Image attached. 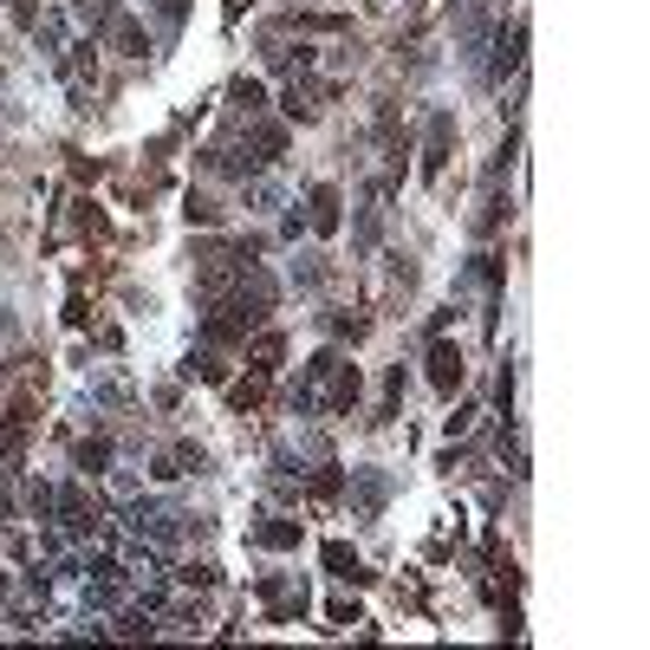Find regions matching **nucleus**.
<instances>
[{
  "mask_svg": "<svg viewBox=\"0 0 650 650\" xmlns=\"http://www.w3.org/2000/svg\"><path fill=\"white\" fill-rule=\"evenodd\" d=\"M104 33H111V40H118V53H131V59H144V53H150V33L137 26V20H131V13H118V20H111Z\"/></svg>",
  "mask_w": 650,
  "mask_h": 650,
  "instance_id": "nucleus-11",
  "label": "nucleus"
},
{
  "mask_svg": "<svg viewBox=\"0 0 650 650\" xmlns=\"http://www.w3.org/2000/svg\"><path fill=\"white\" fill-rule=\"evenodd\" d=\"M176 579H183V585H216V566H183Z\"/></svg>",
  "mask_w": 650,
  "mask_h": 650,
  "instance_id": "nucleus-29",
  "label": "nucleus"
},
{
  "mask_svg": "<svg viewBox=\"0 0 650 650\" xmlns=\"http://www.w3.org/2000/svg\"><path fill=\"white\" fill-rule=\"evenodd\" d=\"M507 221V196H502V183H482V216H475V234H495Z\"/></svg>",
  "mask_w": 650,
  "mask_h": 650,
  "instance_id": "nucleus-12",
  "label": "nucleus"
},
{
  "mask_svg": "<svg viewBox=\"0 0 650 650\" xmlns=\"http://www.w3.org/2000/svg\"><path fill=\"white\" fill-rule=\"evenodd\" d=\"M455 26H462V53L475 59L488 40V0H455Z\"/></svg>",
  "mask_w": 650,
  "mask_h": 650,
  "instance_id": "nucleus-7",
  "label": "nucleus"
},
{
  "mask_svg": "<svg viewBox=\"0 0 650 650\" xmlns=\"http://www.w3.org/2000/svg\"><path fill=\"white\" fill-rule=\"evenodd\" d=\"M326 618H332V625L345 631V625H359V605H345V598H332V605H326Z\"/></svg>",
  "mask_w": 650,
  "mask_h": 650,
  "instance_id": "nucleus-27",
  "label": "nucleus"
},
{
  "mask_svg": "<svg viewBox=\"0 0 650 650\" xmlns=\"http://www.w3.org/2000/svg\"><path fill=\"white\" fill-rule=\"evenodd\" d=\"M183 7H189V0H163V13H169V20H183Z\"/></svg>",
  "mask_w": 650,
  "mask_h": 650,
  "instance_id": "nucleus-32",
  "label": "nucleus"
},
{
  "mask_svg": "<svg viewBox=\"0 0 650 650\" xmlns=\"http://www.w3.org/2000/svg\"><path fill=\"white\" fill-rule=\"evenodd\" d=\"M78 469H85V475H104V469H111V442H104V436H98V442H78Z\"/></svg>",
  "mask_w": 650,
  "mask_h": 650,
  "instance_id": "nucleus-21",
  "label": "nucleus"
},
{
  "mask_svg": "<svg viewBox=\"0 0 650 650\" xmlns=\"http://www.w3.org/2000/svg\"><path fill=\"white\" fill-rule=\"evenodd\" d=\"M13 20H20V26H33V20H40V13H33V0H13Z\"/></svg>",
  "mask_w": 650,
  "mask_h": 650,
  "instance_id": "nucleus-31",
  "label": "nucleus"
},
{
  "mask_svg": "<svg viewBox=\"0 0 650 650\" xmlns=\"http://www.w3.org/2000/svg\"><path fill=\"white\" fill-rule=\"evenodd\" d=\"M280 352H287V339H280V332H261V339H254V352H247V364L267 377V371L280 364Z\"/></svg>",
  "mask_w": 650,
  "mask_h": 650,
  "instance_id": "nucleus-17",
  "label": "nucleus"
},
{
  "mask_svg": "<svg viewBox=\"0 0 650 650\" xmlns=\"http://www.w3.org/2000/svg\"><path fill=\"white\" fill-rule=\"evenodd\" d=\"M241 150H254V163L267 169V163H280V150H287V131H280V124H247Z\"/></svg>",
  "mask_w": 650,
  "mask_h": 650,
  "instance_id": "nucleus-9",
  "label": "nucleus"
},
{
  "mask_svg": "<svg viewBox=\"0 0 650 650\" xmlns=\"http://www.w3.org/2000/svg\"><path fill=\"white\" fill-rule=\"evenodd\" d=\"M326 384H332V390H326V410H332V417H352V410H359V364H332V377H326Z\"/></svg>",
  "mask_w": 650,
  "mask_h": 650,
  "instance_id": "nucleus-4",
  "label": "nucleus"
},
{
  "mask_svg": "<svg viewBox=\"0 0 650 650\" xmlns=\"http://www.w3.org/2000/svg\"><path fill=\"white\" fill-rule=\"evenodd\" d=\"M261 397H267V377H261V371H254L247 384H234V390H228V404H234V410H254Z\"/></svg>",
  "mask_w": 650,
  "mask_h": 650,
  "instance_id": "nucleus-23",
  "label": "nucleus"
},
{
  "mask_svg": "<svg viewBox=\"0 0 650 650\" xmlns=\"http://www.w3.org/2000/svg\"><path fill=\"white\" fill-rule=\"evenodd\" d=\"M293 287H326V254H299V267H293Z\"/></svg>",
  "mask_w": 650,
  "mask_h": 650,
  "instance_id": "nucleus-22",
  "label": "nucleus"
},
{
  "mask_svg": "<svg viewBox=\"0 0 650 650\" xmlns=\"http://www.w3.org/2000/svg\"><path fill=\"white\" fill-rule=\"evenodd\" d=\"M339 209H345V196H339V183H312V196H306V228H319V234H332V228H339Z\"/></svg>",
  "mask_w": 650,
  "mask_h": 650,
  "instance_id": "nucleus-5",
  "label": "nucleus"
},
{
  "mask_svg": "<svg viewBox=\"0 0 650 650\" xmlns=\"http://www.w3.org/2000/svg\"><path fill=\"white\" fill-rule=\"evenodd\" d=\"M287 26H299V33H345V13H287Z\"/></svg>",
  "mask_w": 650,
  "mask_h": 650,
  "instance_id": "nucleus-19",
  "label": "nucleus"
},
{
  "mask_svg": "<svg viewBox=\"0 0 650 650\" xmlns=\"http://www.w3.org/2000/svg\"><path fill=\"white\" fill-rule=\"evenodd\" d=\"M183 216H189V228H196V221H202V228H221V221H228V209H221L216 196H202V189H196V196L183 202Z\"/></svg>",
  "mask_w": 650,
  "mask_h": 650,
  "instance_id": "nucleus-16",
  "label": "nucleus"
},
{
  "mask_svg": "<svg viewBox=\"0 0 650 650\" xmlns=\"http://www.w3.org/2000/svg\"><path fill=\"white\" fill-rule=\"evenodd\" d=\"M326 566H332V573L345 579V585H371V573H364V560L352 553V547H345V540H332V547H326Z\"/></svg>",
  "mask_w": 650,
  "mask_h": 650,
  "instance_id": "nucleus-10",
  "label": "nucleus"
},
{
  "mask_svg": "<svg viewBox=\"0 0 650 650\" xmlns=\"http://www.w3.org/2000/svg\"><path fill=\"white\" fill-rule=\"evenodd\" d=\"M449 150H455V111H436L430 118V137H423V176H442V163H449Z\"/></svg>",
  "mask_w": 650,
  "mask_h": 650,
  "instance_id": "nucleus-2",
  "label": "nucleus"
},
{
  "mask_svg": "<svg viewBox=\"0 0 650 650\" xmlns=\"http://www.w3.org/2000/svg\"><path fill=\"white\" fill-rule=\"evenodd\" d=\"M176 520H183V514H169V507H156V502H137V507H131V527H137V533H150V540H163V547H176V533H183Z\"/></svg>",
  "mask_w": 650,
  "mask_h": 650,
  "instance_id": "nucleus-6",
  "label": "nucleus"
},
{
  "mask_svg": "<svg viewBox=\"0 0 650 650\" xmlns=\"http://www.w3.org/2000/svg\"><path fill=\"white\" fill-rule=\"evenodd\" d=\"M520 53H527V20L502 26V59H495V78H507V73H514V66H520Z\"/></svg>",
  "mask_w": 650,
  "mask_h": 650,
  "instance_id": "nucleus-13",
  "label": "nucleus"
},
{
  "mask_svg": "<svg viewBox=\"0 0 650 650\" xmlns=\"http://www.w3.org/2000/svg\"><path fill=\"white\" fill-rule=\"evenodd\" d=\"M118 631H124V638H150V631H156V625H150L144 612H124V625H118Z\"/></svg>",
  "mask_w": 650,
  "mask_h": 650,
  "instance_id": "nucleus-28",
  "label": "nucleus"
},
{
  "mask_svg": "<svg viewBox=\"0 0 650 650\" xmlns=\"http://www.w3.org/2000/svg\"><path fill=\"white\" fill-rule=\"evenodd\" d=\"M254 540H261V547H274V553H287V547H299V520H261V527H254Z\"/></svg>",
  "mask_w": 650,
  "mask_h": 650,
  "instance_id": "nucleus-15",
  "label": "nucleus"
},
{
  "mask_svg": "<svg viewBox=\"0 0 650 650\" xmlns=\"http://www.w3.org/2000/svg\"><path fill=\"white\" fill-rule=\"evenodd\" d=\"M66 73H73V78H91V73H98V40H85V46H73V59H66Z\"/></svg>",
  "mask_w": 650,
  "mask_h": 650,
  "instance_id": "nucleus-25",
  "label": "nucleus"
},
{
  "mask_svg": "<svg viewBox=\"0 0 650 650\" xmlns=\"http://www.w3.org/2000/svg\"><path fill=\"white\" fill-rule=\"evenodd\" d=\"M384 502H390V475H384V469H352V514H359V520H377Z\"/></svg>",
  "mask_w": 650,
  "mask_h": 650,
  "instance_id": "nucleus-1",
  "label": "nucleus"
},
{
  "mask_svg": "<svg viewBox=\"0 0 650 650\" xmlns=\"http://www.w3.org/2000/svg\"><path fill=\"white\" fill-rule=\"evenodd\" d=\"M332 326H339V339H352V345H359L364 332H371V326H364V319H332Z\"/></svg>",
  "mask_w": 650,
  "mask_h": 650,
  "instance_id": "nucleus-30",
  "label": "nucleus"
},
{
  "mask_svg": "<svg viewBox=\"0 0 650 650\" xmlns=\"http://www.w3.org/2000/svg\"><path fill=\"white\" fill-rule=\"evenodd\" d=\"M462 371H469V364H462V352H455L449 339H436V345H430V390H436V397H455Z\"/></svg>",
  "mask_w": 650,
  "mask_h": 650,
  "instance_id": "nucleus-3",
  "label": "nucleus"
},
{
  "mask_svg": "<svg viewBox=\"0 0 650 650\" xmlns=\"http://www.w3.org/2000/svg\"><path fill=\"white\" fill-rule=\"evenodd\" d=\"M306 488H312V502H332V495L345 488V475H339V469H319V475H312Z\"/></svg>",
  "mask_w": 650,
  "mask_h": 650,
  "instance_id": "nucleus-26",
  "label": "nucleus"
},
{
  "mask_svg": "<svg viewBox=\"0 0 650 650\" xmlns=\"http://www.w3.org/2000/svg\"><path fill=\"white\" fill-rule=\"evenodd\" d=\"M319 98H326L319 85H287V98H280V104H287V118L312 124V118H319Z\"/></svg>",
  "mask_w": 650,
  "mask_h": 650,
  "instance_id": "nucleus-14",
  "label": "nucleus"
},
{
  "mask_svg": "<svg viewBox=\"0 0 650 650\" xmlns=\"http://www.w3.org/2000/svg\"><path fill=\"white\" fill-rule=\"evenodd\" d=\"M53 507H59V520H66L73 533H91V527H98V502H91L85 488H59V495H53Z\"/></svg>",
  "mask_w": 650,
  "mask_h": 650,
  "instance_id": "nucleus-8",
  "label": "nucleus"
},
{
  "mask_svg": "<svg viewBox=\"0 0 650 650\" xmlns=\"http://www.w3.org/2000/svg\"><path fill=\"white\" fill-rule=\"evenodd\" d=\"M78 13H85V26H91V33H104L124 7H118V0H78Z\"/></svg>",
  "mask_w": 650,
  "mask_h": 650,
  "instance_id": "nucleus-20",
  "label": "nucleus"
},
{
  "mask_svg": "<svg viewBox=\"0 0 650 650\" xmlns=\"http://www.w3.org/2000/svg\"><path fill=\"white\" fill-rule=\"evenodd\" d=\"M228 98H234V111H247V118H261V111H267L261 78H234V91H228Z\"/></svg>",
  "mask_w": 650,
  "mask_h": 650,
  "instance_id": "nucleus-18",
  "label": "nucleus"
},
{
  "mask_svg": "<svg viewBox=\"0 0 650 650\" xmlns=\"http://www.w3.org/2000/svg\"><path fill=\"white\" fill-rule=\"evenodd\" d=\"M377 247V196H364V209H359V254H371Z\"/></svg>",
  "mask_w": 650,
  "mask_h": 650,
  "instance_id": "nucleus-24",
  "label": "nucleus"
}]
</instances>
